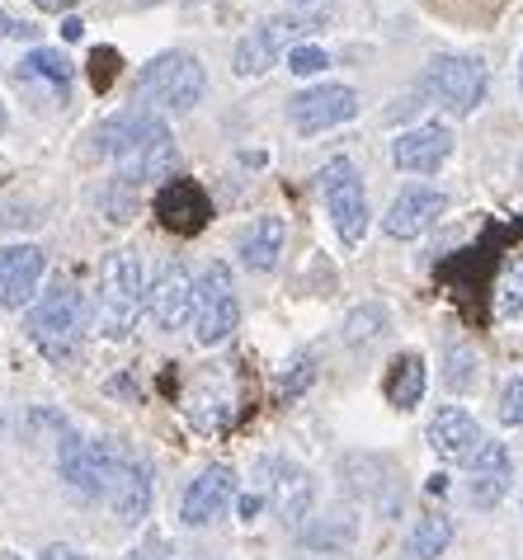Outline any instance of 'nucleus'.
Segmentation results:
<instances>
[{
	"label": "nucleus",
	"instance_id": "20e7f679",
	"mask_svg": "<svg viewBox=\"0 0 523 560\" xmlns=\"http://www.w3.org/2000/svg\"><path fill=\"white\" fill-rule=\"evenodd\" d=\"M28 339L43 349L48 363H71L81 353V339H85V302L71 283H57L48 288L34 311H28Z\"/></svg>",
	"mask_w": 523,
	"mask_h": 560
},
{
	"label": "nucleus",
	"instance_id": "ddd939ff",
	"mask_svg": "<svg viewBox=\"0 0 523 560\" xmlns=\"http://www.w3.org/2000/svg\"><path fill=\"white\" fill-rule=\"evenodd\" d=\"M443 212H449V198H443L439 189H429V184H410V189H402L392 198L387 217H382V231H387L392 241H415V236H425Z\"/></svg>",
	"mask_w": 523,
	"mask_h": 560
},
{
	"label": "nucleus",
	"instance_id": "c756f323",
	"mask_svg": "<svg viewBox=\"0 0 523 560\" xmlns=\"http://www.w3.org/2000/svg\"><path fill=\"white\" fill-rule=\"evenodd\" d=\"M85 71H90V85H95L100 95H104V90H109V85L118 81L123 61H118V52H114V48H95V52H90V61H85Z\"/></svg>",
	"mask_w": 523,
	"mask_h": 560
},
{
	"label": "nucleus",
	"instance_id": "a19ab883",
	"mask_svg": "<svg viewBox=\"0 0 523 560\" xmlns=\"http://www.w3.org/2000/svg\"><path fill=\"white\" fill-rule=\"evenodd\" d=\"M0 560H24V556H14V551H5V556H0Z\"/></svg>",
	"mask_w": 523,
	"mask_h": 560
},
{
	"label": "nucleus",
	"instance_id": "6ab92c4d",
	"mask_svg": "<svg viewBox=\"0 0 523 560\" xmlns=\"http://www.w3.org/2000/svg\"><path fill=\"white\" fill-rule=\"evenodd\" d=\"M43 283V250L38 245H5L0 250V302L24 311Z\"/></svg>",
	"mask_w": 523,
	"mask_h": 560
},
{
	"label": "nucleus",
	"instance_id": "b1692460",
	"mask_svg": "<svg viewBox=\"0 0 523 560\" xmlns=\"http://www.w3.org/2000/svg\"><path fill=\"white\" fill-rule=\"evenodd\" d=\"M425 382H429L425 358L420 353H402L392 363V372H387V400L396 410H415L425 400Z\"/></svg>",
	"mask_w": 523,
	"mask_h": 560
},
{
	"label": "nucleus",
	"instance_id": "bb28decb",
	"mask_svg": "<svg viewBox=\"0 0 523 560\" xmlns=\"http://www.w3.org/2000/svg\"><path fill=\"white\" fill-rule=\"evenodd\" d=\"M382 330H387V306L382 302H363L345 316V345H368V339H377Z\"/></svg>",
	"mask_w": 523,
	"mask_h": 560
},
{
	"label": "nucleus",
	"instance_id": "f257e3e1",
	"mask_svg": "<svg viewBox=\"0 0 523 560\" xmlns=\"http://www.w3.org/2000/svg\"><path fill=\"white\" fill-rule=\"evenodd\" d=\"M100 137H104L100 151L114 155L118 179H128V184L165 179V175H175V165H179L175 137L165 128V118L151 114V108H128V114H118L114 122H104Z\"/></svg>",
	"mask_w": 523,
	"mask_h": 560
},
{
	"label": "nucleus",
	"instance_id": "5701e85b",
	"mask_svg": "<svg viewBox=\"0 0 523 560\" xmlns=\"http://www.w3.org/2000/svg\"><path fill=\"white\" fill-rule=\"evenodd\" d=\"M453 547V518L449 513H420V523L406 533V560H439L443 551Z\"/></svg>",
	"mask_w": 523,
	"mask_h": 560
},
{
	"label": "nucleus",
	"instance_id": "f03ea898",
	"mask_svg": "<svg viewBox=\"0 0 523 560\" xmlns=\"http://www.w3.org/2000/svg\"><path fill=\"white\" fill-rule=\"evenodd\" d=\"M208 95V71L194 52H161L151 57L142 71H137L132 100L137 108H165V114H189Z\"/></svg>",
	"mask_w": 523,
	"mask_h": 560
},
{
	"label": "nucleus",
	"instance_id": "473e14b6",
	"mask_svg": "<svg viewBox=\"0 0 523 560\" xmlns=\"http://www.w3.org/2000/svg\"><path fill=\"white\" fill-rule=\"evenodd\" d=\"M312 377H316V358H312V353H302V358H298V368H292V377H283V386H279L283 400L302 396L306 386H312Z\"/></svg>",
	"mask_w": 523,
	"mask_h": 560
},
{
	"label": "nucleus",
	"instance_id": "412c9836",
	"mask_svg": "<svg viewBox=\"0 0 523 560\" xmlns=\"http://www.w3.org/2000/svg\"><path fill=\"white\" fill-rule=\"evenodd\" d=\"M353 537H359V518H353L349 509H330V513H316V518L302 527V551L340 560L353 547Z\"/></svg>",
	"mask_w": 523,
	"mask_h": 560
},
{
	"label": "nucleus",
	"instance_id": "2f4dec72",
	"mask_svg": "<svg viewBox=\"0 0 523 560\" xmlns=\"http://www.w3.org/2000/svg\"><path fill=\"white\" fill-rule=\"evenodd\" d=\"M326 67H330L326 48H312V43H298V48L288 52V71L292 75H316V71H326Z\"/></svg>",
	"mask_w": 523,
	"mask_h": 560
},
{
	"label": "nucleus",
	"instance_id": "a211bd4d",
	"mask_svg": "<svg viewBox=\"0 0 523 560\" xmlns=\"http://www.w3.org/2000/svg\"><path fill=\"white\" fill-rule=\"evenodd\" d=\"M514 486V457H510V447L496 443V439H486V447L472 457V471H467V500L476 509H496L504 494H510Z\"/></svg>",
	"mask_w": 523,
	"mask_h": 560
},
{
	"label": "nucleus",
	"instance_id": "2eb2a0df",
	"mask_svg": "<svg viewBox=\"0 0 523 560\" xmlns=\"http://www.w3.org/2000/svg\"><path fill=\"white\" fill-rule=\"evenodd\" d=\"M156 217H161L165 231H175V236H198V231L208 226V217H212V203H208L204 184H194L184 175L165 179L161 194H156Z\"/></svg>",
	"mask_w": 523,
	"mask_h": 560
},
{
	"label": "nucleus",
	"instance_id": "c85d7f7f",
	"mask_svg": "<svg viewBox=\"0 0 523 560\" xmlns=\"http://www.w3.org/2000/svg\"><path fill=\"white\" fill-rule=\"evenodd\" d=\"M100 203L109 208V222H132V212H137V184L114 179L109 189L100 194Z\"/></svg>",
	"mask_w": 523,
	"mask_h": 560
},
{
	"label": "nucleus",
	"instance_id": "4c0bfd02",
	"mask_svg": "<svg viewBox=\"0 0 523 560\" xmlns=\"http://www.w3.org/2000/svg\"><path fill=\"white\" fill-rule=\"evenodd\" d=\"M34 5H38L43 14H67V10L81 5V0H34Z\"/></svg>",
	"mask_w": 523,
	"mask_h": 560
},
{
	"label": "nucleus",
	"instance_id": "79ce46f5",
	"mask_svg": "<svg viewBox=\"0 0 523 560\" xmlns=\"http://www.w3.org/2000/svg\"><path fill=\"white\" fill-rule=\"evenodd\" d=\"M288 5H312V0H288Z\"/></svg>",
	"mask_w": 523,
	"mask_h": 560
},
{
	"label": "nucleus",
	"instance_id": "cd10ccee",
	"mask_svg": "<svg viewBox=\"0 0 523 560\" xmlns=\"http://www.w3.org/2000/svg\"><path fill=\"white\" fill-rule=\"evenodd\" d=\"M24 71H28V75H43V81H48L57 95L67 100V90H71V61L61 57V52H53V48H34V52L24 57Z\"/></svg>",
	"mask_w": 523,
	"mask_h": 560
},
{
	"label": "nucleus",
	"instance_id": "e433bc0d",
	"mask_svg": "<svg viewBox=\"0 0 523 560\" xmlns=\"http://www.w3.org/2000/svg\"><path fill=\"white\" fill-rule=\"evenodd\" d=\"M43 560H85V556L67 547V541H53V547H43Z\"/></svg>",
	"mask_w": 523,
	"mask_h": 560
},
{
	"label": "nucleus",
	"instance_id": "f8f14e48",
	"mask_svg": "<svg viewBox=\"0 0 523 560\" xmlns=\"http://www.w3.org/2000/svg\"><path fill=\"white\" fill-rule=\"evenodd\" d=\"M194 298H198V283L189 278V269H184L179 259H165L156 283H151V292H147L151 325H156V330H179V325L194 316Z\"/></svg>",
	"mask_w": 523,
	"mask_h": 560
},
{
	"label": "nucleus",
	"instance_id": "a878e982",
	"mask_svg": "<svg viewBox=\"0 0 523 560\" xmlns=\"http://www.w3.org/2000/svg\"><path fill=\"white\" fill-rule=\"evenodd\" d=\"M496 320H514L523 311V255H514L510 264H504L500 283H496Z\"/></svg>",
	"mask_w": 523,
	"mask_h": 560
},
{
	"label": "nucleus",
	"instance_id": "4468645a",
	"mask_svg": "<svg viewBox=\"0 0 523 560\" xmlns=\"http://www.w3.org/2000/svg\"><path fill=\"white\" fill-rule=\"evenodd\" d=\"M232 494H236V471H232V466H208V471H198L189 480V490H184L179 523L184 527L218 523L222 513H226V504H232Z\"/></svg>",
	"mask_w": 523,
	"mask_h": 560
},
{
	"label": "nucleus",
	"instance_id": "7c9ffc66",
	"mask_svg": "<svg viewBox=\"0 0 523 560\" xmlns=\"http://www.w3.org/2000/svg\"><path fill=\"white\" fill-rule=\"evenodd\" d=\"M496 415H500V424H504V429H523V372L504 382Z\"/></svg>",
	"mask_w": 523,
	"mask_h": 560
},
{
	"label": "nucleus",
	"instance_id": "f3484780",
	"mask_svg": "<svg viewBox=\"0 0 523 560\" xmlns=\"http://www.w3.org/2000/svg\"><path fill=\"white\" fill-rule=\"evenodd\" d=\"M109 509H114V518L118 523H147V513H151V462L142 453H123L118 462V471H114V486H109Z\"/></svg>",
	"mask_w": 523,
	"mask_h": 560
},
{
	"label": "nucleus",
	"instance_id": "f704fd0d",
	"mask_svg": "<svg viewBox=\"0 0 523 560\" xmlns=\"http://www.w3.org/2000/svg\"><path fill=\"white\" fill-rule=\"evenodd\" d=\"M38 28L34 24H20V20H10L5 10H0V38H34Z\"/></svg>",
	"mask_w": 523,
	"mask_h": 560
},
{
	"label": "nucleus",
	"instance_id": "423d86ee",
	"mask_svg": "<svg viewBox=\"0 0 523 560\" xmlns=\"http://www.w3.org/2000/svg\"><path fill=\"white\" fill-rule=\"evenodd\" d=\"M128 447L114 443V439H85V433H67L57 447V471L71 490L81 494H109L114 486V471Z\"/></svg>",
	"mask_w": 523,
	"mask_h": 560
},
{
	"label": "nucleus",
	"instance_id": "9d476101",
	"mask_svg": "<svg viewBox=\"0 0 523 560\" xmlns=\"http://www.w3.org/2000/svg\"><path fill=\"white\" fill-rule=\"evenodd\" d=\"M353 114H359V90L353 85H306L288 100V122L298 128V137L330 132Z\"/></svg>",
	"mask_w": 523,
	"mask_h": 560
},
{
	"label": "nucleus",
	"instance_id": "aec40b11",
	"mask_svg": "<svg viewBox=\"0 0 523 560\" xmlns=\"http://www.w3.org/2000/svg\"><path fill=\"white\" fill-rule=\"evenodd\" d=\"M429 447L449 462H472L486 447V439H481V424L463 406H443L429 419Z\"/></svg>",
	"mask_w": 523,
	"mask_h": 560
},
{
	"label": "nucleus",
	"instance_id": "37998d69",
	"mask_svg": "<svg viewBox=\"0 0 523 560\" xmlns=\"http://www.w3.org/2000/svg\"><path fill=\"white\" fill-rule=\"evenodd\" d=\"M184 5H204V0H184Z\"/></svg>",
	"mask_w": 523,
	"mask_h": 560
},
{
	"label": "nucleus",
	"instance_id": "ea45409f",
	"mask_svg": "<svg viewBox=\"0 0 523 560\" xmlns=\"http://www.w3.org/2000/svg\"><path fill=\"white\" fill-rule=\"evenodd\" d=\"M519 90H523V57H519Z\"/></svg>",
	"mask_w": 523,
	"mask_h": 560
},
{
	"label": "nucleus",
	"instance_id": "39448f33",
	"mask_svg": "<svg viewBox=\"0 0 523 560\" xmlns=\"http://www.w3.org/2000/svg\"><path fill=\"white\" fill-rule=\"evenodd\" d=\"M321 24H326L321 14H274V20H259L251 34H241L236 52H232V71L236 75H265L283 52L298 48L302 34H312Z\"/></svg>",
	"mask_w": 523,
	"mask_h": 560
},
{
	"label": "nucleus",
	"instance_id": "dca6fc26",
	"mask_svg": "<svg viewBox=\"0 0 523 560\" xmlns=\"http://www.w3.org/2000/svg\"><path fill=\"white\" fill-rule=\"evenodd\" d=\"M449 155H453L449 122H420V128H410L392 142V161H396V170H406V175H434Z\"/></svg>",
	"mask_w": 523,
	"mask_h": 560
},
{
	"label": "nucleus",
	"instance_id": "58836bf2",
	"mask_svg": "<svg viewBox=\"0 0 523 560\" xmlns=\"http://www.w3.org/2000/svg\"><path fill=\"white\" fill-rule=\"evenodd\" d=\"M81 34H85V24H81V20H61V38H71V43H75Z\"/></svg>",
	"mask_w": 523,
	"mask_h": 560
},
{
	"label": "nucleus",
	"instance_id": "4be33fe9",
	"mask_svg": "<svg viewBox=\"0 0 523 560\" xmlns=\"http://www.w3.org/2000/svg\"><path fill=\"white\" fill-rule=\"evenodd\" d=\"M283 241H288L283 217H259V222L245 231V241H241V264L245 269H255V273H269L274 264H279V255H283Z\"/></svg>",
	"mask_w": 523,
	"mask_h": 560
},
{
	"label": "nucleus",
	"instance_id": "0eeeda50",
	"mask_svg": "<svg viewBox=\"0 0 523 560\" xmlns=\"http://www.w3.org/2000/svg\"><path fill=\"white\" fill-rule=\"evenodd\" d=\"M420 95H429L453 118H467L486 100V67L476 57H434L420 75Z\"/></svg>",
	"mask_w": 523,
	"mask_h": 560
},
{
	"label": "nucleus",
	"instance_id": "393cba45",
	"mask_svg": "<svg viewBox=\"0 0 523 560\" xmlns=\"http://www.w3.org/2000/svg\"><path fill=\"white\" fill-rule=\"evenodd\" d=\"M476 363H481V358H476V349L467 339H449V345H443V386H449L453 396H467L476 386V377H481Z\"/></svg>",
	"mask_w": 523,
	"mask_h": 560
},
{
	"label": "nucleus",
	"instance_id": "72a5a7b5",
	"mask_svg": "<svg viewBox=\"0 0 523 560\" xmlns=\"http://www.w3.org/2000/svg\"><path fill=\"white\" fill-rule=\"evenodd\" d=\"M123 560H165V541H161L156 533H151V537L142 541V547H137V551H128Z\"/></svg>",
	"mask_w": 523,
	"mask_h": 560
},
{
	"label": "nucleus",
	"instance_id": "7ed1b4c3",
	"mask_svg": "<svg viewBox=\"0 0 523 560\" xmlns=\"http://www.w3.org/2000/svg\"><path fill=\"white\" fill-rule=\"evenodd\" d=\"M147 269L137 250H114L100 269V298H95V330L104 339H128L137 325V311L147 306Z\"/></svg>",
	"mask_w": 523,
	"mask_h": 560
},
{
	"label": "nucleus",
	"instance_id": "9b49d317",
	"mask_svg": "<svg viewBox=\"0 0 523 560\" xmlns=\"http://www.w3.org/2000/svg\"><path fill=\"white\" fill-rule=\"evenodd\" d=\"M265 500L274 504V513H279V523L288 527V533H302L306 523H312V504H316V480L302 471V466H292L283 457L265 462Z\"/></svg>",
	"mask_w": 523,
	"mask_h": 560
},
{
	"label": "nucleus",
	"instance_id": "1a4fd4ad",
	"mask_svg": "<svg viewBox=\"0 0 523 560\" xmlns=\"http://www.w3.org/2000/svg\"><path fill=\"white\" fill-rule=\"evenodd\" d=\"M321 194H326V208H330V222L340 231V241L359 245L368 236V194H363V179L349 155L326 161V170H321Z\"/></svg>",
	"mask_w": 523,
	"mask_h": 560
},
{
	"label": "nucleus",
	"instance_id": "c9c22d12",
	"mask_svg": "<svg viewBox=\"0 0 523 560\" xmlns=\"http://www.w3.org/2000/svg\"><path fill=\"white\" fill-rule=\"evenodd\" d=\"M241 523H255L259 518V509H265V490H259V494H241Z\"/></svg>",
	"mask_w": 523,
	"mask_h": 560
},
{
	"label": "nucleus",
	"instance_id": "6e6552de",
	"mask_svg": "<svg viewBox=\"0 0 523 560\" xmlns=\"http://www.w3.org/2000/svg\"><path fill=\"white\" fill-rule=\"evenodd\" d=\"M241 325V302L232 288V269L222 259H212L204 273H198V298H194V339L198 345H222L232 339V330Z\"/></svg>",
	"mask_w": 523,
	"mask_h": 560
}]
</instances>
